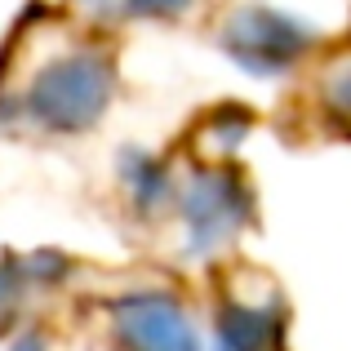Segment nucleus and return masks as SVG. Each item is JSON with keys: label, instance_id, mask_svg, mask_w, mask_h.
I'll return each mask as SVG.
<instances>
[{"label": "nucleus", "instance_id": "nucleus-1", "mask_svg": "<svg viewBox=\"0 0 351 351\" xmlns=\"http://www.w3.org/2000/svg\"><path fill=\"white\" fill-rule=\"evenodd\" d=\"M129 14H143V18H178L191 9V0H125Z\"/></svg>", "mask_w": 351, "mask_h": 351}]
</instances>
